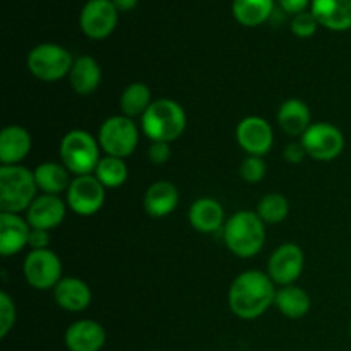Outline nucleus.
I'll return each mask as SVG.
<instances>
[{
	"mask_svg": "<svg viewBox=\"0 0 351 351\" xmlns=\"http://www.w3.org/2000/svg\"><path fill=\"white\" fill-rule=\"evenodd\" d=\"M232 12L242 26H261L273 16L274 0H233Z\"/></svg>",
	"mask_w": 351,
	"mask_h": 351,
	"instance_id": "25",
	"label": "nucleus"
},
{
	"mask_svg": "<svg viewBox=\"0 0 351 351\" xmlns=\"http://www.w3.org/2000/svg\"><path fill=\"white\" fill-rule=\"evenodd\" d=\"M237 143L249 156L263 158L273 147V127L263 117H245L237 125Z\"/></svg>",
	"mask_w": 351,
	"mask_h": 351,
	"instance_id": "13",
	"label": "nucleus"
},
{
	"mask_svg": "<svg viewBox=\"0 0 351 351\" xmlns=\"http://www.w3.org/2000/svg\"><path fill=\"white\" fill-rule=\"evenodd\" d=\"M278 123L281 130L291 137H302L312 125V115L307 103L302 99H287L278 110Z\"/></svg>",
	"mask_w": 351,
	"mask_h": 351,
	"instance_id": "23",
	"label": "nucleus"
},
{
	"mask_svg": "<svg viewBox=\"0 0 351 351\" xmlns=\"http://www.w3.org/2000/svg\"><path fill=\"white\" fill-rule=\"evenodd\" d=\"M64 343L69 351H101L106 343V332L99 322L81 319L69 326Z\"/></svg>",
	"mask_w": 351,
	"mask_h": 351,
	"instance_id": "15",
	"label": "nucleus"
},
{
	"mask_svg": "<svg viewBox=\"0 0 351 351\" xmlns=\"http://www.w3.org/2000/svg\"><path fill=\"white\" fill-rule=\"evenodd\" d=\"M274 305L285 317L302 319L311 311V297L305 290L290 285V287H281L276 291Z\"/></svg>",
	"mask_w": 351,
	"mask_h": 351,
	"instance_id": "26",
	"label": "nucleus"
},
{
	"mask_svg": "<svg viewBox=\"0 0 351 351\" xmlns=\"http://www.w3.org/2000/svg\"><path fill=\"white\" fill-rule=\"evenodd\" d=\"M26 64L36 79L43 82H55L69 75L74 65V58L60 45L41 43L27 53Z\"/></svg>",
	"mask_w": 351,
	"mask_h": 351,
	"instance_id": "6",
	"label": "nucleus"
},
{
	"mask_svg": "<svg viewBox=\"0 0 351 351\" xmlns=\"http://www.w3.org/2000/svg\"><path fill=\"white\" fill-rule=\"evenodd\" d=\"M113 5L117 7L119 12H129V10L136 9V5L139 3V0H112Z\"/></svg>",
	"mask_w": 351,
	"mask_h": 351,
	"instance_id": "37",
	"label": "nucleus"
},
{
	"mask_svg": "<svg viewBox=\"0 0 351 351\" xmlns=\"http://www.w3.org/2000/svg\"><path fill=\"white\" fill-rule=\"evenodd\" d=\"M189 223L199 233H215L225 226V209L216 199L201 197L189 209Z\"/></svg>",
	"mask_w": 351,
	"mask_h": 351,
	"instance_id": "20",
	"label": "nucleus"
},
{
	"mask_svg": "<svg viewBox=\"0 0 351 351\" xmlns=\"http://www.w3.org/2000/svg\"><path fill=\"white\" fill-rule=\"evenodd\" d=\"M187 115L180 103L173 99H154L141 117V129L153 143H173L184 134Z\"/></svg>",
	"mask_w": 351,
	"mask_h": 351,
	"instance_id": "3",
	"label": "nucleus"
},
{
	"mask_svg": "<svg viewBox=\"0 0 351 351\" xmlns=\"http://www.w3.org/2000/svg\"><path fill=\"white\" fill-rule=\"evenodd\" d=\"M350 336H351V324H350Z\"/></svg>",
	"mask_w": 351,
	"mask_h": 351,
	"instance_id": "38",
	"label": "nucleus"
},
{
	"mask_svg": "<svg viewBox=\"0 0 351 351\" xmlns=\"http://www.w3.org/2000/svg\"><path fill=\"white\" fill-rule=\"evenodd\" d=\"M93 175L101 182L105 189H117L125 184L127 177H129V170H127V165L123 163L122 158L105 156L99 160Z\"/></svg>",
	"mask_w": 351,
	"mask_h": 351,
	"instance_id": "28",
	"label": "nucleus"
},
{
	"mask_svg": "<svg viewBox=\"0 0 351 351\" xmlns=\"http://www.w3.org/2000/svg\"><path fill=\"white\" fill-rule=\"evenodd\" d=\"M223 240L233 256L242 259L257 256L266 242L264 221L254 211L235 213L223 226Z\"/></svg>",
	"mask_w": 351,
	"mask_h": 351,
	"instance_id": "2",
	"label": "nucleus"
},
{
	"mask_svg": "<svg viewBox=\"0 0 351 351\" xmlns=\"http://www.w3.org/2000/svg\"><path fill=\"white\" fill-rule=\"evenodd\" d=\"M31 226L26 218L14 213H0V254L16 256L29 242Z\"/></svg>",
	"mask_w": 351,
	"mask_h": 351,
	"instance_id": "16",
	"label": "nucleus"
},
{
	"mask_svg": "<svg viewBox=\"0 0 351 351\" xmlns=\"http://www.w3.org/2000/svg\"><path fill=\"white\" fill-rule=\"evenodd\" d=\"M55 304L67 312H82L91 304V290L79 278H62L53 288Z\"/></svg>",
	"mask_w": 351,
	"mask_h": 351,
	"instance_id": "19",
	"label": "nucleus"
},
{
	"mask_svg": "<svg viewBox=\"0 0 351 351\" xmlns=\"http://www.w3.org/2000/svg\"><path fill=\"white\" fill-rule=\"evenodd\" d=\"M119 10L112 0H88L79 16L81 31L91 40H105L115 31Z\"/></svg>",
	"mask_w": 351,
	"mask_h": 351,
	"instance_id": "10",
	"label": "nucleus"
},
{
	"mask_svg": "<svg viewBox=\"0 0 351 351\" xmlns=\"http://www.w3.org/2000/svg\"><path fill=\"white\" fill-rule=\"evenodd\" d=\"M276 298L274 283L267 273L250 269L230 285L228 307L242 321H254L269 311Z\"/></svg>",
	"mask_w": 351,
	"mask_h": 351,
	"instance_id": "1",
	"label": "nucleus"
},
{
	"mask_svg": "<svg viewBox=\"0 0 351 351\" xmlns=\"http://www.w3.org/2000/svg\"><path fill=\"white\" fill-rule=\"evenodd\" d=\"M16 324V305L14 300L2 291L0 293V338H7L10 331Z\"/></svg>",
	"mask_w": 351,
	"mask_h": 351,
	"instance_id": "32",
	"label": "nucleus"
},
{
	"mask_svg": "<svg viewBox=\"0 0 351 351\" xmlns=\"http://www.w3.org/2000/svg\"><path fill=\"white\" fill-rule=\"evenodd\" d=\"M67 204L79 216L95 215L105 204V187L95 175L74 177L67 191Z\"/></svg>",
	"mask_w": 351,
	"mask_h": 351,
	"instance_id": "12",
	"label": "nucleus"
},
{
	"mask_svg": "<svg viewBox=\"0 0 351 351\" xmlns=\"http://www.w3.org/2000/svg\"><path fill=\"white\" fill-rule=\"evenodd\" d=\"M153 103L151 98V88L144 82H132L123 89L122 96H120V110L122 115L129 117V119H137L143 117L147 112V108Z\"/></svg>",
	"mask_w": 351,
	"mask_h": 351,
	"instance_id": "27",
	"label": "nucleus"
},
{
	"mask_svg": "<svg viewBox=\"0 0 351 351\" xmlns=\"http://www.w3.org/2000/svg\"><path fill=\"white\" fill-rule=\"evenodd\" d=\"M305 156H307V153H305L302 143H290L285 146L283 158L288 161V163L298 165V163H302V160H304Z\"/></svg>",
	"mask_w": 351,
	"mask_h": 351,
	"instance_id": "35",
	"label": "nucleus"
},
{
	"mask_svg": "<svg viewBox=\"0 0 351 351\" xmlns=\"http://www.w3.org/2000/svg\"><path fill=\"white\" fill-rule=\"evenodd\" d=\"M257 215L264 223L269 225H278V223L285 221L290 213V202L280 192H271L266 194L257 204Z\"/></svg>",
	"mask_w": 351,
	"mask_h": 351,
	"instance_id": "29",
	"label": "nucleus"
},
{
	"mask_svg": "<svg viewBox=\"0 0 351 351\" xmlns=\"http://www.w3.org/2000/svg\"><path fill=\"white\" fill-rule=\"evenodd\" d=\"M180 195L171 182L160 180L147 187L144 194V209L151 218H165L177 209Z\"/></svg>",
	"mask_w": 351,
	"mask_h": 351,
	"instance_id": "18",
	"label": "nucleus"
},
{
	"mask_svg": "<svg viewBox=\"0 0 351 351\" xmlns=\"http://www.w3.org/2000/svg\"><path fill=\"white\" fill-rule=\"evenodd\" d=\"M23 274L34 290H53L62 280V263L53 250H31L23 263Z\"/></svg>",
	"mask_w": 351,
	"mask_h": 351,
	"instance_id": "9",
	"label": "nucleus"
},
{
	"mask_svg": "<svg viewBox=\"0 0 351 351\" xmlns=\"http://www.w3.org/2000/svg\"><path fill=\"white\" fill-rule=\"evenodd\" d=\"M308 158L315 161H332L345 149V136L336 125L328 122H315L300 137Z\"/></svg>",
	"mask_w": 351,
	"mask_h": 351,
	"instance_id": "8",
	"label": "nucleus"
},
{
	"mask_svg": "<svg viewBox=\"0 0 351 351\" xmlns=\"http://www.w3.org/2000/svg\"><path fill=\"white\" fill-rule=\"evenodd\" d=\"M266 163L259 156H247L240 165V177L247 184H259L266 177Z\"/></svg>",
	"mask_w": 351,
	"mask_h": 351,
	"instance_id": "31",
	"label": "nucleus"
},
{
	"mask_svg": "<svg viewBox=\"0 0 351 351\" xmlns=\"http://www.w3.org/2000/svg\"><path fill=\"white\" fill-rule=\"evenodd\" d=\"M99 147L106 156L125 160L139 144V129L136 122L125 115H113L101 123L98 132Z\"/></svg>",
	"mask_w": 351,
	"mask_h": 351,
	"instance_id": "7",
	"label": "nucleus"
},
{
	"mask_svg": "<svg viewBox=\"0 0 351 351\" xmlns=\"http://www.w3.org/2000/svg\"><path fill=\"white\" fill-rule=\"evenodd\" d=\"M31 134L21 125H7L0 134L2 165H19L31 151Z\"/></svg>",
	"mask_w": 351,
	"mask_h": 351,
	"instance_id": "21",
	"label": "nucleus"
},
{
	"mask_svg": "<svg viewBox=\"0 0 351 351\" xmlns=\"http://www.w3.org/2000/svg\"><path fill=\"white\" fill-rule=\"evenodd\" d=\"M38 185L34 171L23 165H2L0 167V213L27 211L36 199Z\"/></svg>",
	"mask_w": 351,
	"mask_h": 351,
	"instance_id": "4",
	"label": "nucleus"
},
{
	"mask_svg": "<svg viewBox=\"0 0 351 351\" xmlns=\"http://www.w3.org/2000/svg\"><path fill=\"white\" fill-rule=\"evenodd\" d=\"M311 12L321 26L331 31L351 27V0H312Z\"/></svg>",
	"mask_w": 351,
	"mask_h": 351,
	"instance_id": "17",
	"label": "nucleus"
},
{
	"mask_svg": "<svg viewBox=\"0 0 351 351\" xmlns=\"http://www.w3.org/2000/svg\"><path fill=\"white\" fill-rule=\"evenodd\" d=\"M101 67L95 58L89 55H81V57L74 58V65L69 72V82L77 95H93L101 84Z\"/></svg>",
	"mask_w": 351,
	"mask_h": 351,
	"instance_id": "22",
	"label": "nucleus"
},
{
	"mask_svg": "<svg viewBox=\"0 0 351 351\" xmlns=\"http://www.w3.org/2000/svg\"><path fill=\"white\" fill-rule=\"evenodd\" d=\"M99 143L89 132L71 130L60 143V161L75 177L93 175L99 163Z\"/></svg>",
	"mask_w": 351,
	"mask_h": 351,
	"instance_id": "5",
	"label": "nucleus"
},
{
	"mask_svg": "<svg viewBox=\"0 0 351 351\" xmlns=\"http://www.w3.org/2000/svg\"><path fill=\"white\" fill-rule=\"evenodd\" d=\"M281 9L287 14H291V16H297V14L305 12V10H311L312 0H278Z\"/></svg>",
	"mask_w": 351,
	"mask_h": 351,
	"instance_id": "36",
	"label": "nucleus"
},
{
	"mask_svg": "<svg viewBox=\"0 0 351 351\" xmlns=\"http://www.w3.org/2000/svg\"><path fill=\"white\" fill-rule=\"evenodd\" d=\"M319 26H321V24L317 23V19H315V16L311 10L297 14V16H293V19H291L290 23L291 33L297 38H302V40L314 36Z\"/></svg>",
	"mask_w": 351,
	"mask_h": 351,
	"instance_id": "30",
	"label": "nucleus"
},
{
	"mask_svg": "<svg viewBox=\"0 0 351 351\" xmlns=\"http://www.w3.org/2000/svg\"><path fill=\"white\" fill-rule=\"evenodd\" d=\"M27 245L31 247V250L48 249V245H50V233H48L47 230L31 228L29 242H27Z\"/></svg>",
	"mask_w": 351,
	"mask_h": 351,
	"instance_id": "34",
	"label": "nucleus"
},
{
	"mask_svg": "<svg viewBox=\"0 0 351 351\" xmlns=\"http://www.w3.org/2000/svg\"><path fill=\"white\" fill-rule=\"evenodd\" d=\"M305 254L297 243H283L278 247L267 263V276L274 285L290 287L304 273Z\"/></svg>",
	"mask_w": 351,
	"mask_h": 351,
	"instance_id": "11",
	"label": "nucleus"
},
{
	"mask_svg": "<svg viewBox=\"0 0 351 351\" xmlns=\"http://www.w3.org/2000/svg\"><path fill=\"white\" fill-rule=\"evenodd\" d=\"M65 213H67V204L58 195L41 194L27 209L26 219L31 228L50 232L64 221Z\"/></svg>",
	"mask_w": 351,
	"mask_h": 351,
	"instance_id": "14",
	"label": "nucleus"
},
{
	"mask_svg": "<svg viewBox=\"0 0 351 351\" xmlns=\"http://www.w3.org/2000/svg\"><path fill=\"white\" fill-rule=\"evenodd\" d=\"M69 175L71 171L64 167V163L45 161L34 170V180H36L38 191H41L43 194L60 195L62 192H67L71 187L72 178Z\"/></svg>",
	"mask_w": 351,
	"mask_h": 351,
	"instance_id": "24",
	"label": "nucleus"
},
{
	"mask_svg": "<svg viewBox=\"0 0 351 351\" xmlns=\"http://www.w3.org/2000/svg\"><path fill=\"white\" fill-rule=\"evenodd\" d=\"M147 158L154 165H165L171 158V147L168 143H153L147 151Z\"/></svg>",
	"mask_w": 351,
	"mask_h": 351,
	"instance_id": "33",
	"label": "nucleus"
}]
</instances>
